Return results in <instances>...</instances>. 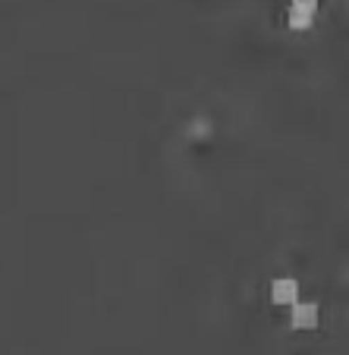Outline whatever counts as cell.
<instances>
[{"label":"cell","instance_id":"6da1fadb","mask_svg":"<svg viewBox=\"0 0 349 355\" xmlns=\"http://www.w3.org/2000/svg\"><path fill=\"white\" fill-rule=\"evenodd\" d=\"M318 13V0H289V26L296 28V32H303V28L312 26V19H315Z\"/></svg>","mask_w":349,"mask_h":355},{"label":"cell","instance_id":"7a4b0ae2","mask_svg":"<svg viewBox=\"0 0 349 355\" xmlns=\"http://www.w3.org/2000/svg\"><path fill=\"white\" fill-rule=\"evenodd\" d=\"M289 321H293V327H299V330H312V327H318V321H321V309H318L315 302H293Z\"/></svg>","mask_w":349,"mask_h":355},{"label":"cell","instance_id":"3957f363","mask_svg":"<svg viewBox=\"0 0 349 355\" xmlns=\"http://www.w3.org/2000/svg\"><path fill=\"white\" fill-rule=\"evenodd\" d=\"M271 299H274L277 305H293V302H299V283H296L293 277L274 280L271 283Z\"/></svg>","mask_w":349,"mask_h":355}]
</instances>
